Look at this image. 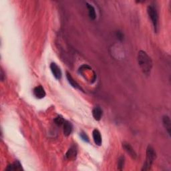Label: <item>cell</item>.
Here are the masks:
<instances>
[{
    "mask_svg": "<svg viewBox=\"0 0 171 171\" xmlns=\"http://www.w3.org/2000/svg\"><path fill=\"white\" fill-rule=\"evenodd\" d=\"M138 63L143 74L148 76L152 68V61L148 54L143 50H140L138 54Z\"/></svg>",
    "mask_w": 171,
    "mask_h": 171,
    "instance_id": "1",
    "label": "cell"
},
{
    "mask_svg": "<svg viewBox=\"0 0 171 171\" xmlns=\"http://www.w3.org/2000/svg\"><path fill=\"white\" fill-rule=\"evenodd\" d=\"M156 154L155 149L151 145H148L147 148L146 160H145L142 170H148L151 169L154 161L156 159Z\"/></svg>",
    "mask_w": 171,
    "mask_h": 171,
    "instance_id": "2",
    "label": "cell"
},
{
    "mask_svg": "<svg viewBox=\"0 0 171 171\" xmlns=\"http://www.w3.org/2000/svg\"><path fill=\"white\" fill-rule=\"evenodd\" d=\"M147 13L152 23L155 32H157L158 28H159L158 27L159 26V14H158L156 7L153 5L148 6L147 7Z\"/></svg>",
    "mask_w": 171,
    "mask_h": 171,
    "instance_id": "3",
    "label": "cell"
},
{
    "mask_svg": "<svg viewBox=\"0 0 171 171\" xmlns=\"http://www.w3.org/2000/svg\"><path fill=\"white\" fill-rule=\"evenodd\" d=\"M50 70L52 71L54 76L57 80H60L62 76V73L60 68H59L56 64L52 62L50 64Z\"/></svg>",
    "mask_w": 171,
    "mask_h": 171,
    "instance_id": "4",
    "label": "cell"
},
{
    "mask_svg": "<svg viewBox=\"0 0 171 171\" xmlns=\"http://www.w3.org/2000/svg\"><path fill=\"white\" fill-rule=\"evenodd\" d=\"M122 147L125 150V151L128 154V155H130V156L132 159L134 160L136 159V158H137V155H136L134 148H132V147L129 143L126 142H124L122 143Z\"/></svg>",
    "mask_w": 171,
    "mask_h": 171,
    "instance_id": "5",
    "label": "cell"
},
{
    "mask_svg": "<svg viewBox=\"0 0 171 171\" xmlns=\"http://www.w3.org/2000/svg\"><path fill=\"white\" fill-rule=\"evenodd\" d=\"M33 95L37 99H42L46 96V92L44 88H43L42 86H37L35 87L33 90Z\"/></svg>",
    "mask_w": 171,
    "mask_h": 171,
    "instance_id": "6",
    "label": "cell"
},
{
    "mask_svg": "<svg viewBox=\"0 0 171 171\" xmlns=\"http://www.w3.org/2000/svg\"><path fill=\"white\" fill-rule=\"evenodd\" d=\"M92 136L94 142L97 146H101L102 143V136L100 134V132L98 129H94L92 132Z\"/></svg>",
    "mask_w": 171,
    "mask_h": 171,
    "instance_id": "7",
    "label": "cell"
},
{
    "mask_svg": "<svg viewBox=\"0 0 171 171\" xmlns=\"http://www.w3.org/2000/svg\"><path fill=\"white\" fill-rule=\"evenodd\" d=\"M72 130H73V126H72V123L69 121H65L63 125V132L64 134L66 136H70L72 133Z\"/></svg>",
    "mask_w": 171,
    "mask_h": 171,
    "instance_id": "8",
    "label": "cell"
},
{
    "mask_svg": "<svg viewBox=\"0 0 171 171\" xmlns=\"http://www.w3.org/2000/svg\"><path fill=\"white\" fill-rule=\"evenodd\" d=\"M102 115H103V111L99 106H96L92 110V116L96 121H99L101 120Z\"/></svg>",
    "mask_w": 171,
    "mask_h": 171,
    "instance_id": "9",
    "label": "cell"
},
{
    "mask_svg": "<svg viewBox=\"0 0 171 171\" xmlns=\"http://www.w3.org/2000/svg\"><path fill=\"white\" fill-rule=\"evenodd\" d=\"M162 124L163 126L165 128L166 132H168V134L170 136V129H171V122L170 117L167 115H164L162 117Z\"/></svg>",
    "mask_w": 171,
    "mask_h": 171,
    "instance_id": "10",
    "label": "cell"
},
{
    "mask_svg": "<svg viewBox=\"0 0 171 171\" xmlns=\"http://www.w3.org/2000/svg\"><path fill=\"white\" fill-rule=\"evenodd\" d=\"M6 170H9V171H10V170H23V169H22V166H21V164L20 162V161L16 160L14 162V163L8 165Z\"/></svg>",
    "mask_w": 171,
    "mask_h": 171,
    "instance_id": "11",
    "label": "cell"
},
{
    "mask_svg": "<svg viewBox=\"0 0 171 171\" xmlns=\"http://www.w3.org/2000/svg\"><path fill=\"white\" fill-rule=\"evenodd\" d=\"M86 7L88 10V15L90 19L91 20H95L96 18V14L94 7L91 4H90L88 3H86Z\"/></svg>",
    "mask_w": 171,
    "mask_h": 171,
    "instance_id": "12",
    "label": "cell"
},
{
    "mask_svg": "<svg viewBox=\"0 0 171 171\" xmlns=\"http://www.w3.org/2000/svg\"><path fill=\"white\" fill-rule=\"evenodd\" d=\"M77 155V150L74 147H72L69 148L68 152L66 154V159L71 160V159H74Z\"/></svg>",
    "mask_w": 171,
    "mask_h": 171,
    "instance_id": "13",
    "label": "cell"
},
{
    "mask_svg": "<svg viewBox=\"0 0 171 171\" xmlns=\"http://www.w3.org/2000/svg\"><path fill=\"white\" fill-rule=\"evenodd\" d=\"M66 78H67L68 82L70 83V84L72 86V87H74V88H76V89L82 90V89L81 88V87L80 86L79 84L76 82V81L74 80V78L72 77L71 74L70 73H68V72H66Z\"/></svg>",
    "mask_w": 171,
    "mask_h": 171,
    "instance_id": "14",
    "label": "cell"
},
{
    "mask_svg": "<svg viewBox=\"0 0 171 171\" xmlns=\"http://www.w3.org/2000/svg\"><path fill=\"white\" fill-rule=\"evenodd\" d=\"M64 122H65V120H64L62 116H57L56 118H55L54 119V122L55 125H56L57 126H63Z\"/></svg>",
    "mask_w": 171,
    "mask_h": 171,
    "instance_id": "15",
    "label": "cell"
},
{
    "mask_svg": "<svg viewBox=\"0 0 171 171\" xmlns=\"http://www.w3.org/2000/svg\"><path fill=\"white\" fill-rule=\"evenodd\" d=\"M124 165H125V157L121 156L119 158L118 161V168L119 170H122Z\"/></svg>",
    "mask_w": 171,
    "mask_h": 171,
    "instance_id": "16",
    "label": "cell"
},
{
    "mask_svg": "<svg viewBox=\"0 0 171 171\" xmlns=\"http://www.w3.org/2000/svg\"><path fill=\"white\" fill-rule=\"evenodd\" d=\"M80 136L81 138H82L84 141V142H89V141H90L89 138H88V136H87V134L85 133V132H81V133L80 134Z\"/></svg>",
    "mask_w": 171,
    "mask_h": 171,
    "instance_id": "17",
    "label": "cell"
},
{
    "mask_svg": "<svg viewBox=\"0 0 171 171\" xmlns=\"http://www.w3.org/2000/svg\"><path fill=\"white\" fill-rule=\"evenodd\" d=\"M116 36L117 37L118 39L120 40V41H122L123 39H124V34L121 31H117L116 32Z\"/></svg>",
    "mask_w": 171,
    "mask_h": 171,
    "instance_id": "18",
    "label": "cell"
},
{
    "mask_svg": "<svg viewBox=\"0 0 171 171\" xmlns=\"http://www.w3.org/2000/svg\"><path fill=\"white\" fill-rule=\"evenodd\" d=\"M3 76H4V74H3V70H1V80H2V81H3V80H4Z\"/></svg>",
    "mask_w": 171,
    "mask_h": 171,
    "instance_id": "19",
    "label": "cell"
}]
</instances>
